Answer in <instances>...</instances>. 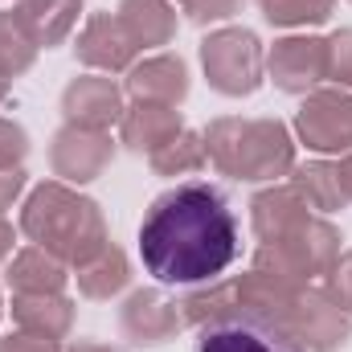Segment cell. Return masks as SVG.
<instances>
[{
  "instance_id": "6da1fadb",
  "label": "cell",
  "mask_w": 352,
  "mask_h": 352,
  "mask_svg": "<svg viewBox=\"0 0 352 352\" xmlns=\"http://www.w3.org/2000/svg\"><path fill=\"white\" fill-rule=\"evenodd\" d=\"M238 250V217L230 201L205 180L160 192L140 221L144 270L164 287L213 283L234 266Z\"/></svg>"
},
{
  "instance_id": "7a4b0ae2",
  "label": "cell",
  "mask_w": 352,
  "mask_h": 352,
  "mask_svg": "<svg viewBox=\"0 0 352 352\" xmlns=\"http://www.w3.org/2000/svg\"><path fill=\"white\" fill-rule=\"evenodd\" d=\"M21 234L66 266H87L111 246L98 201L74 192L66 180H45L29 192L21 209Z\"/></svg>"
},
{
  "instance_id": "3957f363",
  "label": "cell",
  "mask_w": 352,
  "mask_h": 352,
  "mask_svg": "<svg viewBox=\"0 0 352 352\" xmlns=\"http://www.w3.org/2000/svg\"><path fill=\"white\" fill-rule=\"evenodd\" d=\"M205 156L234 180H278L295 168V140L278 119H213L205 131Z\"/></svg>"
},
{
  "instance_id": "277c9868",
  "label": "cell",
  "mask_w": 352,
  "mask_h": 352,
  "mask_svg": "<svg viewBox=\"0 0 352 352\" xmlns=\"http://www.w3.org/2000/svg\"><path fill=\"white\" fill-rule=\"evenodd\" d=\"M201 66H205V78L217 94L246 98V94H254L263 87V70H266L263 41L242 25L217 29L201 41Z\"/></svg>"
},
{
  "instance_id": "5b68a950",
  "label": "cell",
  "mask_w": 352,
  "mask_h": 352,
  "mask_svg": "<svg viewBox=\"0 0 352 352\" xmlns=\"http://www.w3.org/2000/svg\"><path fill=\"white\" fill-rule=\"evenodd\" d=\"M192 352H303L274 320L234 303L197 328Z\"/></svg>"
},
{
  "instance_id": "8992f818",
  "label": "cell",
  "mask_w": 352,
  "mask_h": 352,
  "mask_svg": "<svg viewBox=\"0 0 352 352\" xmlns=\"http://www.w3.org/2000/svg\"><path fill=\"white\" fill-rule=\"evenodd\" d=\"M295 135L303 148L320 156H344L352 152V94L344 87L311 90L303 107L295 111Z\"/></svg>"
},
{
  "instance_id": "52a82bcc",
  "label": "cell",
  "mask_w": 352,
  "mask_h": 352,
  "mask_svg": "<svg viewBox=\"0 0 352 352\" xmlns=\"http://www.w3.org/2000/svg\"><path fill=\"white\" fill-rule=\"evenodd\" d=\"M287 336L303 352H340L352 340V316L340 311L324 291H316L311 283L299 291V299L291 303L287 320H283Z\"/></svg>"
},
{
  "instance_id": "ba28073f",
  "label": "cell",
  "mask_w": 352,
  "mask_h": 352,
  "mask_svg": "<svg viewBox=\"0 0 352 352\" xmlns=\"http://www.w3.org/2000/svg\"><path fill=\"white\" fill-rule=\"evenodd\" d=\"M115 160V140L111 131H94V127H74L66 123L54 144H50V168L62 176L66 184H87L111 168Z\"/></svg>"
},
{
  "instance_id": "9c48e42d",
  "label": "cell",
  "mask_w": 352,
  "mask_h": 352,
  "mask_svg": "<svg viewBox=\"0 0 352 352\" xmlns=\"http://www.w3.org/2000/svg\"><path fill=\"white\" fill-rule=\"evenodd\" d=\"M266 74L283 94H311L328 78L324 37H283L266 54Z\"/></svg>"
},
{
  "instance_id": "30bf717a",
  "label": "cell",
  "mask_w": 352,
  "mask_h": 352,
  "mask_svg": "<svg viewBox=\"0 0 352 352\" xmlns=\"http://www.w3.org/2000/svg\"><path fill=\"white\" fill-rule=\"evenodd\" d=\"M184 316H180V303L168 299L164 291L156 287H144V291H131L127 303L119 307V332L123 340L140 344V349H160L176 340Z\"/></svg>"
},
{
  "instance_id": "8fae6325",
  "label": "cell",
  "mask_w": 352,
  "mask_h": 352,
  "mask_svg": "<svg viewBox=\"0 0 352 352\" xmlns=\"http://www.w3.org/2000/svg\"><path fill=\"white\" fill-rule=\"evenodd\" d=\"M78 62L90 70H102V74H119V70H131L135 66V41L131 33L123 29L119 12H90L82 33H78V45H74Z\"/></svg>"
},
{
  "instance_id": "7c38bea8",
  "label": "cell",
  "mask_w": 352,
  "mask_h": 352,
  "mask_svg": "<svg viewBox=\"0 0 352 352\" xmlns=\"http://www.w3.org/2000/svg\"><path fill=\"white\" fill-rule=\"evenodd\" d=\"M123 90L102 74H82L62 90V115L74 127H94V131H111V123L123 119Z\"/></svg>"
},
{
  "instance_id": "4fadbf2b",
  "label": "cell",
  "mask_w": 352,
  "mask_h": 352,
  "mask_svg": "<svg viewBox=\"0 0 352 352\" xmlns=\"http://www.w3.org/2000/svg\"><path fill=\"white\" fill-rule=\"evenodd\" d=\"M123 90L135 102H164V107H180L188 98V66L176 54H156L144 58L127 70Z\"/></svg>"
},
{
  "instance_id": "5bb4252c",
  "label": "cell",
  "mask_w": 352,
  "mask_h": 352,
  "mask_svg": "<svg viewBox=\"0 0 352 352\" xmlns=\"http://www.w3.org/2000/svg\"><path fill=\"white\" fill-rule=\"evenodd\" d=\"M184 131V119L176 107H164V102H131L119 119V140L140 152V156H152L160 152L164 144H173L176 135Z\"/></svg>"
},
{
  "instance_id": "9a60e30c",
  "label": "cell",
  "mask_w": 352,
  "mask_h": 352,
  "mask_svg": "<svg viewBox=\"0 0 352 352\" xmlns=\"http://www.w3.org/2000/svg\"><path fill=\"white\" fill-rule=\"evenodd\" d=\"M303 217H311V209H307V201L291 188V180H287V184H270V188H263V192L250 201V221H254L258 246H270V242L287 238Z\"/></svg>"
},
{
  "instance_id": "2e32d148",
  "label": "cell",
  "mask_w": 352,
  "mask_h": 352,
  "mask_svg": "<svg viewBox=\"0 0 352 352\" xmlns=\"http://www.w3.org/2000/svg\"><path fill=\"white\" fill-rule=\"evenodd\" d=\"M12 295H62L66 283H70V270L62 258H54L50 250L41 246H25L8 258V270H4Z\"/></svg>"
},
{
  "instance_id": "e0dca14e",
  "label": "cell",
  "mask_w": 352,
  "mask_h": 352,
  "mask_svg": "<svg viewBox=\"0 0 352 352\" xmlns=\"http://www.w3.org/2000/svg\"><path fill=\"white\" fill-rule=\"evenodd\" d=\"M12 12L25 25V33L33 37L37 50H54L74 33L82 0H16Z\"/></svg>"
},
{
  "instance_id": "ac0fdd59",
  "label": "cell",
  "mask_w": 352,
  "mask_h": 352,
  "mask_svg": "<svg viewBox=\"0 0 352 352\" xmlns=\"http://www.w3.org/2000/svg\"><path fill=\"white\" fill-rule=\"evenodd\" d=\"M12 320L21 332L66 340L74 328V303L66 295H12Z\"/></svg>"
},
{
  "instance_id": "d6986e66",
  "label": "cell",
  "mask_w": 352,
  "mask_h": 352,
  "mask_svg": "<svg viewBox=\"0 0 352 352\" xmlns=\"http://www.w3.org/2000/svg\"><path fill=\"white\" fill-rule=\"evenodd\" d=\"M291 188L307 201V209L316 213H336L349 205V188L340 180L336 160H307L291 168Z\"/></svg>"
},
{
  "instance_id": "ffe728a7",
  "label": "cell",
  "mask_w": 352,
  "mask_h": 352,
  "mask_svg": "<svg viewBox=\"0 0 352 352\" xmlns=\"http://www.w3.org/2000/svg\"><path fill=\"white\" fill-rule=\"evenodd\" d=\"M119 21L131 33L135 50L168 45L176 37V8L168 0H123L119 4Z\"/></svg>"
},
{
  "instance_id": "44dd1931",
  "label": "cell",
  "mask_w": 352,
  "mask_h": 352,
  "mask_svg": "<svg viewBox=\"0 0 352 352\" xmlns=\"http://www.w3.org/2000/svg\"><path fill=\"white\" fill-rule=\"evenodd\" d=\"M78 291L87 295V299H115L127 283H131V263H127V254L119 250V246H107L98 258H90L87 266H78Z\"/></svg>"
},
{
  "instance_id": "7402d4cb",
  "label": "cell",
  "mask_w": 352,
  "mask_h": 352,
  "mask_svg": "<svg viewBox=\"0 0 352 352\" xmlns=\"http://www.w3.org/2000/svg\"><path fill=\"white\" fill-rule=\"evenodd\" d=\"M148 164H152V173H156V176H188V173H201V168L209 164V156H205V135L184 127L173 144H164L160 152H152V156H148Z\"/></svg>"
},
{
  "instance_id": "603a6c76",
  "label": "cell",
  "mask_w": 352,
  "mask_h": 352,
  "mask_svg": "<svg viewBox=\"0 0 352 352\" xmlns=\"http://www.w3.org/2000/svg\"><path fill=\"white\" fill-rule=\"evenodd\" d=\"M33 58H37V45L25 33V25L16 21V12L12 8L0 12V78L12 82L16 74H25L33 66Z\"/></svg>"
},
{
  "instance_id": "cb8c5ba5",
  "label": "cell",
  "mask_w": 352,
  "mask_h": 352,
  "mask_svg": "<svg viewBox=\"0 0 352 352\" xmlns=\"http://www.w3.org/2000/svg\"><path fill=\"white\" fill-rule=\"evenodd\" d=\"M258 12L274 29H307V25H324L336 8V0H254Z\"/></svg>"
},
{
  "instance_id": "d4e9b609",
  "label": "cell",
  "mask_w": 352,
  "mask_h": 352,
  "mask_svg": "<svg viewBox=\"0 0 352 352\" xmlns=\"http://www.w3.org/2000/svg\"><path fill=\"white\" fill-rule=\"evenodd\" d=\"M328 45V82L352 87V29H336L332 37H324Z\"/></svg>"
},
{
  "instance_id": "484cf974",
  "label": "cell",
  "mask_w": 352,
  "mask_h": 352,
  "mask_svg": "<svg viewBox=\"0 0 352 352\" xmlns=\"http://www.w3.org/2000/svg\"><path fill=\"white\" fill-rule=\"evenodd\" d=\"M324 295H328L340 311L352 316V250H340V258L328 266V274H324Z\"/></svg>"
},
{
  "instance_id": "4316f807",
  "label": "cell",
  "mask_w": 352,
  "mask_h": 352,
  "mask_svg": "<svg viewBox=\"0 0 352 352\" xmlns=\"http://www.w3.org/2000/svg\"><path fill=\"white\" fill-rule=\"evenodd\" d=\"M180 12L192 25H217V21H230L234 12H242V0H180Z\"/></svg>"
},
{
  "instance_id": "83f0119b",
  "label": "cell",
  "mask_w": 352,
  "mask_h": 352,
  "mask_svg": "<svg viewBox=\"0 0 352 352\" xmlns=\"http://www.w3.org/2000/svg\"><path fill=\"white\" fill-rule=\"evenodd\" d=\"M29 156V135L21 123L0 119V168H21V160Z\"/></svg>"
},
{
  "instance_id": "f1b7e54d",
  "label": "cell",
  "mask_w": 352,
  "mask_h": 352,
  "mask_svg": "<svg viewBox=\"0 0 352 352\" xmlns=\"http://www.w3.org/2000/svg\"><path fill=\"white\" fill-rule=\"evenodd\" d=\"M0 352H62L58 340H45V336H33V332H12L0 340Z\"/></svg>"
},
{
  "instance_id": "f546056e",
  "label": "cell",
  "mask_w": 352,
  "mask_h": 352,
  "mask_svg": "<svg viewBox=\"0 0 352 352\" xmlns=\"http://www.w3.org/2000/svg\"><path fill=\"white\" fill-rule=\"evenodd\" d=\"M21 188H25V173L21 168H0V213L21 197Z\"/></svg>"
},
{
  "instance_id": "4dcf8cb0",
  "label": "cell",
  "mask_w": 352,
  "mask_h": 352,
  "mask_svg": "<svg viewBox=\"0 0 352 352\" xmlns=\"http://www.w3.org/2000/svg\"><path fill=\"white\" fill-rule=\"evenodd\" d=\"M12 242H16V234H12L8 217L0 213V263H4V258H12Z\"/></svg>"
},
{
  "instance_id": "1f68e13d",
  "label": "cell",
  "mask_w": 352,
  "mask_h": 352,
  "mask_svg": "<svg viewBox=\"0 0 352 352\" xmlns=\"http://www.w3.org/2000/svg\"><path fill=\"white\" fill-rule=\"evenodd\" d=\"M66 352H123V349H111V344H98V340H74Z\"/></svg>"
},
{
  "instance_id": "d6a6232c",
  "label": "cell",
  "mask_w": 352,
  "mask_h": 352,
  "mask_svg": "<svg viewBox=\"0 0 352 352\" xmlns=\"http://www.w3.org/2000/svg\"><path fill=\"white\" fill-rule=\"evenodd\" d=\"M336 168H340V180H344V188H349V201H352V152H344V156L336 160Z\"/></svg>"
},
{
  "instance_id": "836d02e7",
  "label": "cell",
  "mask_w": 352,
  "mask_h": 352,
  "mask_svg": "<svg viewBox=\"0 0 352 352\" xmlns=\"http://www.w3.org/2000/svg\"><path fill=\"white\" fill-rule=\"evenodd\" d=\"M8 98V78H0V102Z\"/></svg>"
},
{
  "instance_id": "e575fe53",
  "label": "cell",
  "mask_w": 352,
  "mask_h": 352,
  "mask_svg": "<svg viewBox=\"0 0 352 352\" xmlns=\"http://www.w3.org/2000/svg\"><path fill=\"white\" fill-rule=\"evenodd\" d=\"M0 311H4V303H0Z\"/></svg>"
}]
</instances>
